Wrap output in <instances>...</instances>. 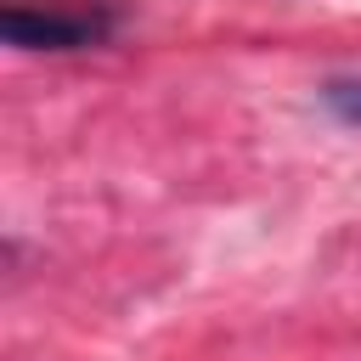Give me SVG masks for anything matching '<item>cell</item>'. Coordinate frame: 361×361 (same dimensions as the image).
I'll use <instances>...</instances> for the list:
<instances>
[{
  "label": "cell",
  "mask_w": 361,
  "mask_h": 361,
  "mask_svg": "<svg viewBox=\"0 0 361 361\" xmlns=\"http://www.w3.org/2000/svg\"><path fill=\"white\" fill-rule=\"evenodd\" d=\"M322 102H327L333 118H344V124L361 130V79H327L322 85Z\"/></svg>",
  "instance_id": "7a4b0ae2"
},
{
  "label": "cell",
  "mask_w": 361,
  "mask_h": 361,
  "mask_svg": "<svg viewBox=\"0 0 361 361\" xmlns=\"http://www.w3.org/2000/svg\"><path fill=\"white\" fill-rule=\"evenodd\" d=\"M113 11L107 6H28V0H6L0 11V28H6V45L17 51H85V45H102L113 34Z\"/></svg>",
  "instance_id": "6da1fadb"
}]
</instances>
